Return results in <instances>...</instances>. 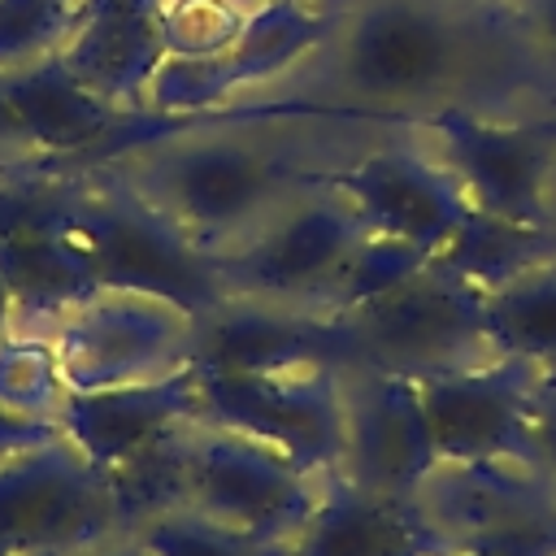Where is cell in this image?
Returning <instances> with one entry per match:
<instances>
[{"label":"cell","mask_w":556,"mask_h":556,"mask_svg":"<svg viewBox=\"0 0 556 556\" xmlns=\"http://www.w3.org/2000/svg\"><path fill=\"white\" fill-rule=\"evenodd\" d=\"M369 230L352 213V204L326 187V195L304 200L278 213L243 252H213V269L226 291L278 300L304 291H330L343 261Z\"/></svg>","instance_id":"cell-11"},{"label":"cell","mask_w":556,"mask_h":556,"mask_svg":"<svg viewBox=\"0 0 556 556\" xmlns=\"http://www.w3.org/2000/svg\"><path fill=\"white\" fill-rule=\"evenodd\" d=\"M74 17L78 4L70 0H0V87L61 56Z\"/></svg>","instance_id":"cell-18"},{"label":"cell","mask_w":556,"mask_h":556,"mask_svg":"<svg viewBox=\"0 0 556 556\" xmlns=\"http://www.w3.org/2000/svg\"><path fill=\"white\" fill-rule=\"evenodd\" d=\"M165 56L156 0H83L61 48L65 70L117 109H143V91Z\"/></svg>","instance_id":"cell-15"},{"label":"cell","mask_w":556,"mask_h":556,"mask_svg":"<svg viewBox=\"0 0 556 556\" xmlns=\"http://www.w3.org/2000/svg\"><path fill=\"white\" fill-rule=\"evenodd\" d=\"M339 30V17L313 0H256L243 26L204 56H165L152 74L143 104L156 113L226 109L248 87H261L300 65L317 43Z\"/></svg>","instance_id":"cell-4"},{"label":"cell","mask_w":556,"mask_h":556,"mask_svg":"<svg viewBox=\"0 0 556 556\" xmlns=\"http://www.w3.org/2000/svg\"><path fill=\"white\" fill-rule=\"evenodd\" d=\"M213 130L217 126L200 130V143H191L195 130H187L113 156L135 174V187L126 191L174 222L191 243L248 226L287 187L304 182V174L287 156L235 139H208Z\"/></svg>","instance_id":"cell-1"},{"label":"cell","mask_w":556,"mask_h":556,"mask_svg":"<svg viewBox=\"0 0 556 556\" xmlns=\"http://www.w3.org/2000/svg\"><path fill=\"white\" fill-rule=\"evenodd\" d=\"M70 4H83V0H70Z\"/></svg>","instance_id":"cell-25"},{"label":"cell","mask_w":556,"mask_h":556,"mask_svg":"<svg viewBox=\"0 0 556 556\" xmlns=\"http://www.w3.org/2000/svg\"><path fill=\"white\" fill-rule=\"evenodd\" d=\"M204 330L191 339V369L200 374H282L356 361V339L339 313H287L269 304H217L195 317Z\"/></svg>","instance_id":"cell-12"},{"label":"cell","mask_w":556,"mask_h":556,"mask_svg":"<svg viewBox=\"0 0 556 556\" xmlns=\"http://www.w3.org/2000/svg\"><path fill=\"white\" fill-rule=\"evenodd\" d=\"M517 26L556 56V0H513Z\"/></svg>","instance_id":"cell-21"},{"label":"cell","mask_w":556,"mask_h":556,"mask_svg":"<svg viewBox=\"0 0 556 556\" xmlns=\"http://www.w3.org/2000/svg\"><path fill=\"white\" fill-rule=\"evenodd\" d=\"M343 404H348L343 478L391 495H417L439 473V456L430 443V426L413 374L374 369L365 387L343 395Z\"/></svg>","instance_id":"cell-13"},{"label":"cell","mask_w":556,"mask_h":556,"mask_svg":"<svg viewBox=\"0 0 556 556\" xmlns=\"http://www.w3.org/2000/svg\"><path fill=\"white\" fill-rule=\"evenodd\" d=\"M187 500L195 513L230 530L278 543L282 534L304 530L317 491L313 473L295 469L274 447L230 430H213L187 443Z\"/></svg>","instance_id":"cell-8"},{"label":"cell","mask_w":556,"mask_h":556,"mask_svg":"<svg viewBox=\"0 0 556 556\" xmlns=\"http://www.w3.org/2000/svg\"><path fill=\"white\" fill-rule=\"evenodd\" d=\"M143 556H274V543L230 530L195 508H169L148 517Z\"/></svg>","instance_id":"cell-20"},{"label":"cell","mask_w":556,"mask_h":556,"mask_svg":"<svg viewBox=\"0 0 556 556\" xmlns=\"http://www.w3.org/2000/svg\"><path fill=\"white\" fill-rule=\"evenodd\" d=\"M482 300L486 291L478 282L430 261L408 282L339 317L356 339V361H365L369 369L430 374L465 365V352L486 348Z\"/></svg>","instance_id":"cell-5"},{"label":"cell","mask_w":556,"mask_h":556,"mask_svg":"<svg viewBox=\"0 0 556 556\" xmlns=\"http://www.w3.org/2000/svg\"><path fill=\"white\" fill-rule=\"evenodd\" d=\"M447 556H491V552H473V547H456V552H447Z\"/></svg>","instance_id":"cell-23"},{"label":"cell","mask_w":556,"mask_h":556,"mask_svg":"<svg viewBox=\"0 0 556 556\" xmlns=\"http://www.w3.org/2000/svg\"><path fill=\"white\" fill-rule=\"evenodd\" d=\"M452 534L421 508L417 495H391L339 478L317 495L295 556H447Z\"/></svg>","instance_id":"cell-14"},{"label":"cell","mask_w":556,"mask_h":556,"mask_svg":"<svg viewBox=\"0 0 556 556\" xmlns=\"http://www.w3.org/2000/svg\"><path fill=\"white\" fill-rule=\"evenodd\" d=\"M473 65V35L421 0H374L339 17V87L395 109L452 87Z\"/></svg>","instance_id":"cell-2"},{"label":"cell","mask_w":556,"mask_h":556,"mask_svg":"<svg viewBox=\"0 0 556 556\" xmlns=\"http://www.w3.org/2000/svg\"><path fill=\"white\" fill-rule=\"evenodd\" d=\"M534 456L556 473V382L534 395Z\"/></svg>","instance_id":"cell-22"},{"label":"cell","mask_w":556,"mask_h":556,"mask_svg":"<svg viewBox=\"0 0 556 556\" xmlns=\"http://www.w3.org/2000/svg\"><path fill=\"white\" fill-rule=\"evenodd\" d=\"M439 469L534 465V387L521 361L413 374Z\"/></svg>","instance_id":"cell-7"},{"label":"cell","mask_w":556,"mask_h":556,"mask_svg":"<svg viewBox=\"0 0 556 556\" xmlns=\"http://www.w3.org/2000/svg\"><path fill=\"white\" fill-rule=\"evenodd\" d=\"M191 413H200V387H195V369L182 365L165 378L78 391L70 404V426L83 456L104 473L130 460L135 452H143L148 443L165 439Z\"/></svg>","instance_id":"cell-16"},{"label":"cell","mask_w":556,"mask_h":556,"mask_svg":"<svg viewBox=\"0 0 556 556\" xmlns=\"http://www.w3.org/2000/svg\"><path fill=\"white\" fill-rule=\"evenodd\" d=\"M443 148V165L456 174L469 204L495 222L539 230L547 222L556 174V126L495 122L465 104H434L421 117Z\"/></svg>","instance_id":"cell-6"},{"label":"cell","mask_w":556,"mask_h":556,"mask_svg":"<svg viewBox=\"0 0 556 556\" xmlns=\"http://www.w3.org/2000/svg\"><path fill=\"white\" fill-rule=\"evenodd\" d=\"M200 413L230 434L274 447L304 473L339 469L348 452V404L339 369L308 365L282 374H200Z\"/></svg>","instance_id":"cell-3"},{"label":"cell","mask_w":556,"mask_h":556,"mask_svg":"<svg viewBox=\"0 0 556 556\" xmlns=\"http://www.w3.org/2000/svg\"><path fill=\"white\" fill-rule=\"evenodd\" d=\"M321 187L339 191L369 235L421 248L430 256H439L473 217V204L460 191L456 174L417 156L413 148L369 152L356 165L326 174Z\"/></svg>","instance_id":"cell-9"},{"label":"cell","mask_w":556,"mask_h":556,"mask_svg":"<svg viewBox=\"0 0 556 556\" xmlns=\"http://www.w3.org/2000/svg\"><path fill=\"white\" fill-rule=\"evenodd\" d=\"M482 339L508 361L556 365V265H526L486 287Z\"/></svg>","instance_id":"cell-17"},{"label":"cell","mask_w":556,"mask_h":556,"mask_svg":"<svg viewBox=\"0 0 556 556\" xmlns=\"http://www.w3.org/2000/svg\"><path fill=\"white\" fill-rule=\"evenodd\" d=\"M96 556H143V552H96Z\"/></svg>","instance_id":"cell-24"},{"label":"cell","mask_w":556,"mask_h":556,"mask_svg":"<svg viewBox=\"0 0 556 556\" xmlns=\"http://www.w3.org/2000/svg\"><path fill=\"white\" fill-rule=\"evenodd\" d=\"M434 256L421 252V248H408V243H391V239H378V235H365L352 256L343 261L339 278L330 282L326 291V313H352L378 295H387L391 287L408 282L413 274H421Z\"/></svg>","instance_id":"cell-19"},{"label":"cell","mask_w":556,"mask_h":556,"mask_svg":"<svg viewBox=\"0 0 556 556\" xmlns=\"http://www.w3.org/2000/svg\"><path fill=\"white\" fill-rule=\"evenodd\" d=\"M191 313L139 291H117L113 300L83 308L65 330L61 365L74 391H104L182 369L191 361Z\"/></svg>","instance_id":"cell-10"}]
</instances>
